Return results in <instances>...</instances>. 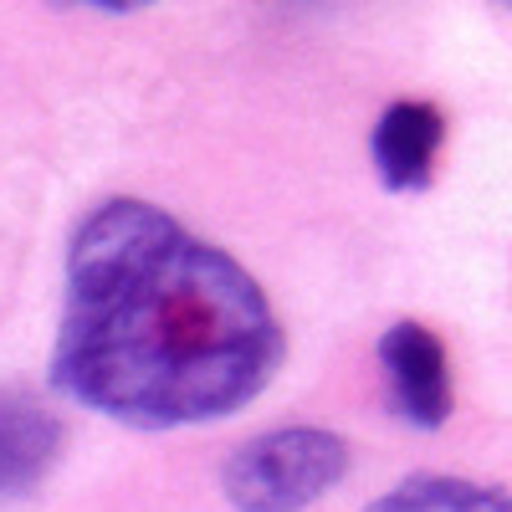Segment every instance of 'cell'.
Masks as SVG:
<instances>
[{"mask_svg": "<svg viewBox=\"0 0 512 512\" xmlns=\"http://www.w3.org/2000/svg\"><path fill=\"white\" fill-rule=\"evenodd\" d=\"M287 333L231 251L169 210L118 195L77 221L52 390L139 431L246 410L272 384Z\"/></svg>", "mask_w": 512, "mask_h": 512, "instance_id": "1", "label": "cell"}, {"mask_svg": "<svg viewBox=\"0 0 512 512\" xmlns=\"http://www.w3.org/2000/svg\"><path fill=\"white\" fill-rule=\"evenodd\" d=\"M349 441L323 425H282L236 446L221 492L236 512H303L349 477Z\"/></svg>", "mask_w": 512, "mask_h": 512, "instance_id": "2", "label": "cell"}, {"mask_svg": "<svg viewBox=\"0 0 512 512\" xmlns=\"http://www.w3.org/2000/svg\"><path fill=\"white\" fill-rule=\"evenodd\" d=\"M379 369L390 384L400 420L420 431H441L451 420V359L425 323H390L379 333Z\"/></svg>", "mask_w": 512, "mask_h": 512, "instance_id": "3", "label": "cell"}, {"mask_svg": "<svg viewBox=\"0 0 512 512\" xmlns=\"http://www.w3.org/2000/svg\"><path fill=\"white\" fill-rule=\"evenodd\" d=\"M441 144H446V118H441L436 103H420V98L390 103L379 113L374 134H369V159H374L379 185L395 190V195L425 190L436 175Z\"/></svg>", "mask_w": 512, "mask_h": 512, "instance_id": "4", "label": "cell"}, {"mask_svg": "<svg viewBox=\"0 0 512 512\" xmlns=\"http://www.w3.org/2000/svg\"><path fill=\"white\" fill-rule=\"evenodd\" d=\"M67 431L62 415L26 390H0V502L31 492L52 472Z\"/></svg>", "mask_w": 512, "mask_h": 512, "instance_id": "5", "label": "cell"}, {"mask_svg": "<svg viewBox=\"0 0 512 512\" xmlns=\"http://www.w3.org/2000/svg\"><path fill=\"white\" fill-rule=\"evenodd\" d=\"M364 512H512V492L466 477H410Z\"/></svg>", "mask_w": 512, "mask_h": 512, "instance_id": "6", "label": "cell"}]
</instances>
